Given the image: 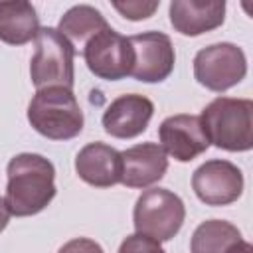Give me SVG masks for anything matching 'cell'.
Returning a JSON list of instances; mask_svg holds the SVG:
<instances>
[{"label": "cell", "mask_w": 253, "mask_h": 253, "mask_svg": "<svg viewBox=\"0 0 253 253\" xmlns=\"http://www.w3.org/2000/svg\"><path fill=\"white\" fill-rule=\"evenodd\" d=\"M6 208L10 215H36L55 198V168L42 154L22 152L6 166Z\"/></svg>", "instance_id": "6da1fadb"}, {"label": "cell", "mask_w": 253, "mask_h": 253, "mask_svg": "<svg viewBox=\"0 0 253 253\" xmlns=\"http://www.w3.org/2000/svg\"><path fill=\"white\" fill-rule=\"evenodd\" d=\"M210 144L229 152H245L253 146V101L217 97L200 115Z\"/></svg>", "instance_id": "7a4b0ae2"}, {"label": "cell", "mask_w": 253, "mask_h": 253, "mask_svg": "<svg viewBox=\"0 0 253 253\" xmlns=\"http://www.w3.org/2000/svg\"><path fill=\"white\" fill-rule=\"evenodd\" d=\"M30 125L45 138L69 140L83 130V111L67 87L38 89L28 105Z\"/></svg>", "instance_id": "3957f363"}, {"label": "cell", "mask_w": 253, "mask_h": 253, "mask_svg": "<svg viewBox=\"0 0 253 253\" xmlns=\"http://www.w3.org/2000/svg\"><path fill=\"white\" fill-rule=\"evenodd\" d=\"M73 43L55 28H40L36 36V51L30 61V77L38 89L67 87L73 89Z\"/></svg>", "instance_id": "277c9868"}, {"label": "cell", "mask_w": 253, "mask_h": 253, "mask_svg": "<svg viewBox=\"0 0 253 253\" xmlns=\"http://www.w3.org/2000/svg\"><path fill=\"white\" fill-rule=\"evenodd\" d=\"M186 219V206L180 196L166 188L144 190L132 211L136 233L148 235L156 241H170Z\"/></svg>", "instance_id": "5b68a950"}, {"label": "cell", "mask_w": 253, "mask_h": 253, "mask_svg": "<svg viewBox=\"0 0 253 253\" xmlns=\"http://www.w3.org/2000/svg\"><path fill=\"white\" fill-rule=\"evenodd\" d=\"M247 73V59L241 47L229 42L202 47L194 57V77L210 91L221 93L235 87Z\"/></svg>", "instance_id": "8992f818"}, {"label": "cell", "mask_w": 253, "mask_h": 253, "mask_svg": "<svg viewBox=\"0 0 253 253\" xmlns=\"http://www.w3.org/2000/svg\"><path fill=\"white\" fill-rule=\"evenodd\" d=\"M83 57L93 75L107 81H119L130 75L134 53L128 38L115 32L111 26L95 34L83 45Z\"/></svg>", "instance_id": "52a82bcc"}, {"label": "cell", "mask_w": 253, "mask_h": 253, "mask_svg": "<svg viewBox=\"0 0 253 253\" xmlns=\"http://www.w3.org/2000/svg\"><path fill=\"white\" fill-rule=\"evenodd\" d=\"M134 53V63L130 75L142 83L164 81L176 61L172 40L162 32H142L128 38Z\"/></svg>", "instance_id": "ba28073f"}, {"label": "cell", "mask_w": 253, "mask_h": 253, "mask_svg": "<svg viewBox=\"0 0 253 253\" xmlns=\"http://www.w3.org/2000/svg\"><path fill=\"white\" fill-rule=\"evenodd\" d=\"M192 188L206 206H227L241 196L243 174L227 160H208L196 168Z\"/></svg>", "instance_id": "9c48e42d"}, {"label": "cell", "mask_w": 253, "mask_h": 253, "mask_svg": "<svg viewBox=\"0 0 253 253\" xmlns=\"http://www.w3.org/2000/svg\"><path fill=\"white\" fill-rule=\"evenodd\" d=\"M160 146L178 162H190L210 148L202 121L196 115H172L158 128Z\"/></svg>", "instance_id": "30bf717a"}, {"label": "cell", "mask_w": 253, "mask_h": 253, "mask_svg": "<svg viewBox=\"0 0 253 253\" xmlns=\"http://www.w3.org/2000/svg\"><path fill=\"white\" fill-rule=\"evenodd\" d=\"M154 105L148 97L130 93L121 95L103 113V128L115 138H134L142 134L152 119Z\"/></svg>", "instance_id": "8fae6325"}, {"label": "cell", "mask_w": 253, "mask_h": 253, "mask_svg": "<svg viewBox=\"0 0 253 253\" xmlns=\"http://www.w3.org/2000/svg\"><path fill=\"white\" fill-rule=\"evenodd\" d=\"M121 184L126 188H146L162 180L168 170V158L160 144L140 142L121 152Z\"/></svg>", "instance_id": "7c38bea8"}, {"label": "cell", "mask_w": 253, "mask_h": 253, "mask_svg": "<svg viewBox=\"0 0 253 253\" xmlns=\"http://www.w3.org/2000/svg\"><path fill=\"white\" fill-rule=\"evenodd\" d=\"M77 176L95 188H111L121 182V152L105 142H89L75 156Z\"/></svg>", "instance_id": "4fadbf2b"}, {"label": "cell", "mask_w": 253, "mask_h": 253, "mask_svg": "<svg viewBox=\"0 0 253 253\" xmlns=\"http://www.w3.org/2000/svg\"><path fill=\"white\" fill-rule=\"evenodd\" d=\"M170 24L182 36H200L219 28L225 20L223 0H174L170 2Z\"/></svg>", "instance_id": "5bb4252c"}, {"label": "cell", "mask_w": 253, "mask_h": 253, "mask_svg": "<svg viewBox=\"0 0 253 253\" xmlns=\"http://www.w3.org/2000/svg\"><path fill=\"white\" fill-rule=\"evenodd\" d=\"M40 20L36 8L26 0L0 2V42L10 45H24L36 40Z\"/></svg>", "instance_id": "9a60e30c"}, {"label": "cell", "mask_w": 253, "mask_h": 253, "mask_svg": "<svg viewBox=\"0 0 253 253\" xmlns=\"http://www.w3.org/2000/svg\"><path fill=\"white\" fill-rule=\"evenodd\" d=\"M241 241V231L225 219H208L200 223L190 241V253H225Z\"/></svg>", "instance_id": "2e32d148"}, {"label": "cell", "mask_w": 253, "mask_h": 253, "mask_svg": "<svg viewBox=\"0 0 253 253\" xmlns=\"http://www.w3.org/2000/svg\"><path fill=\"white\" fill-rule=\"evenodd\" d=\"M105 28H109V24L99 10L87 4H79V6L69 8L61 16L57 32H61L69 42L85 45L87 40H91L95 34H99Z\"/></svg>", "instance_id": "e0dca14e"}, {"label": "cell", "mask_w": 253, "mask_h": 253, "mask_svg": "<svg viewBox=\"0 0 253 253\" xmlns=\"http://www.w3.org/2000/svg\"><path fill=\"white\" fill-rule=\"evenodd\" d=\"M119 253H166L160 245V241L142 235V233H132L125 237V241L119 247Z\"/></svg>", "instance_id": "ac0fdd59"}, {"label": "cell", "mask_w": 253, "mask_h": 253, "mask_svg": "<svg viewBox=\"0 0 253 253\" xmlns=\"http://www.w3.org/2000/svg\"><path fill=\"white\" fill-rule=\"evenodd\" d=\"M160 2H115L113 8L128 20H146L154 14Z\"/></svg>", "instance_id": "d6986e66"}, {"label": "cell", "mask_w": 253, "mask_h": 253, "mask_svg": "<svg viewBox=\"0 0 253 253\" xmlns=\"http://www.w3.org/2000/svg\"><path fill=\"white\" fill-rule=\"evenodd\" d=\"M57 253H105V251L97 241H93L89 237H75V239H69L67 243H63Z\"/></svg>", "instance_id": "ffe728a7"}, {"label": "cell", "mask_w": 253, "mask_h": 253, "mask_svg": "<svg viewBox=\"0 0 253 253\" xmlns=\"http://www.w3.org/2000/svg\"><path fill=\"white\" fill-rule=\"evenodd\" d=\"M225 253H253V247H251V243H247V241H237V243H233Z\"/></svg>", "instance_id": "44dd1931"}, {"label": "cell", "mask_w": 253, "mask_h": 253, "mask_svg": "<svg viewBox=\"0 0 253 253\" xmlns=\"http://www.w3.org/2000/svg\"><path fill=\"white\" fill-rule=\"evenodd\" d=\"M8 221H10V211H8V208H6L4 198H0V231L6 229Z\"/></svg>", "instance_id": "7402d4cb"}]
</instances>
